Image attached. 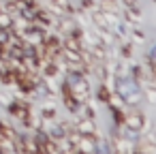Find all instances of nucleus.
Segmentation results:
<instances>
[{"instance_id":"7ed1b4c3","label":"nucleus","mask_w":156,"mask_h":154,"mask_svg":"<svg viewBox=\"0 0 156 154\" xmlns=\"http://www.w3.org/2000/svg\"><path fill=\"white\" fill-rule=\"evenodd\" d=\"M20 37H22V41L24 43H28V45H41L43 41H45V32L41 30V28H37V26H32L30 24V28H26L24 32H20Z\"/></svg>"},{"instance_id":"39448f33","label":"nucleus","mask_w":156,"mask_h":154,"mask_svg":"<svg viewBox=\"0 0 156 154\" xmlns=\"http://www.w3.org/2000/svg\"><path fill=\"white\" fill-rule=\"evenodd\" d=\"M9 111H11V116H13L15 120L24 122V120L28 118V113H30V107H28L26 101H15V103L9 105Z\"/></svg>"},{"instance_id":"f03ea898","label":"nucleus","mask_w":156,"mask_h":154,"mask_svg":"<svg viewBox=\"0 0 156 154\" xmlns=\"http://www.w3.org/2000/svg\"><path fill=\"white\" fill-rule=\"evenodd\" d=\"M75 150L79 154H96V150H98L96 135H81L79 141H77V145H75Z\"/></svg>"},{"instance_id":"6e6552de","label":"nucleus","mask_w":156,"mask_h":154,"mask_svg":"<svg viewBox=\"0 0 156 154\" xmlns=\"http://www.w3.org/2000/svg\"><path fill=\"white\" fill-rule=\"evenodd\" d=\"M137 154H154V139L152 137H143L137 145Z\"/></svg>"},{"instance_id":"9d476101","label":"nucleus","mask_w":156,"mask_h":154,"mask_svg":"<svg viewBox=\"0 0 156 154\" xmlns=\"http://www.w3.org/2000/svg\"><path fill=\"white\" fill-rule=\"evenodd\" d=\"M98 98L107 103V98H109V90H107L105 86H101V90H98Z\"/></svg>"},{"instance_id":"423d86ee","label":"nucleus","mask_w":156,"mask_h":154,"mask_svg":"<svg viewBox=\"0 0 156 154\" xmlns=\"http://www.w3.org/2000/svg\"><path fill=\"white\" fill-rule=\"evenodd\" d=\"M75 131L79 135H96L94 118H79V120H75Z\"/></svg>"},{"instance_id":"f8f14e48","label":"nucleus","mask_w":156,"mask_h":154,"mask_svg":"<svg viewBox=\"0 0 156 154\" xmlns=\"http://www.w3.org/2000/svg\"><path fill=\"white\" fill-rule=\"evenodd\" d=\"M7 2H11V0H0V7H2V5H7Z\"/></svg>"},{"instance_id":"0eeeda50","label":"nucleus","mask_w":156,"mask_h":154,"mask_svg":"<svg viewBox=\"0 0 156 154\" xmlns=\"http://www.w3.org/2000/svg\"><path fill=\"white\" fill-rule=\"evenodd\" d=\"M101 9H103V13H111V15L122 13V7L118 5V0H101Z\"/></svg>"},{"instance_id":"1a4fd4ad","label":"nucleus","mask_w":156,"mask_h":154,"mask_svg":"<svg viewBox=\"0 0 156 154\" xmlns=\"http://www.w3.org/2000/svg\"><path fill=\"white\" fill-rule=\"evenodd\" d=\"M13 17L9 15V13H2V9H0V28L2 30H9V28H13Z\"/></svg>"},{"instance_id":"9b49d317","label":"nucleus","mask_w":156,"mask_h":154,"mask_svg":"<svg viewBox=\"0 0 156 154\" xmlns=\"http://www.w3.org/2000/svg\"><path fill=\"white\" fill-rule=\"evenodd\" d=\"M124 5H126V9H139L137 0H124Z\"/></svg>"},{"instance_id":"20e7f679","label":"nucleus","mask_w":156,"mask_h":154,"mask_svg":"<svg viewBox=\"0 0 156 154\" xmlns=\"http://www.w3.org/2000/svg\"><path fill=\"white\" fill-rule=\"evenodd\" d=\"M122 122H124V126H126L130 133H139V131L143 128V113H141V111H133V113L124 116Z\"/></svg>"},{"instance_id":"f257e3e1","label":"nucleus","mask_w":156,"mask_h":154,"mask_svg":"<svg viewBox=\"0 0 156 154\" xmlns=\"http://www.w3.org/2000/svg\"><path fill=\"white\" fill-rule=\"evenodd\" d=\"M118 94L124 103L137 105L141 101V86L133 77H118Z\"/></svg>"},{"instance_id":"ddd939ff","label":"nucleus","mask_w":156,"mask_h":154,"mask_svg":"<svg viewBox=\"0 0 156 154\" xmlns=\"http://www.w3.org/2000/svg\"><path fill=\"white\" fill-rule=\"evenodd\" d=\"M45 2H49V0H45Z\"/></svg>"}]
</instances>
